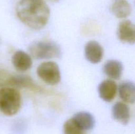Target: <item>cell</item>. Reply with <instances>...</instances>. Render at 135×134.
I'll return each mask as SVG.
<instances>
[{
	"mask_svg": "<svg viewBox=\"0 0 135 134\" xmlns=\"http://www.w3.org/2000/svg\"><path fill=\"white\" fill-rule=\"evenodd\" d=\"M85 57L90 63L96 64L102 60L104 55V49L101 45L96 41H90L84 47Z\"/></svg>",
	"mask_w": 135,
	"mask_h": 134,
	"instance_id": "8992f818",
	"label": "cell"
},
{
	"mask_svg": "<svg viewBox=\"0 0 135 134\" xmlns=\"http://www.w3.org/2000/svg\"><path fill=\"white\" fill-rule=\"evenodd\" d=\"M117 90V86L114 81L105 80L98 86V93L100 98L106 102H112L114 99Z\"/></svg>",
	"mask_w": 135,
	"mask_h": 134,
	"instance_id": "ba28073f",
	"label": "cell"
},
{
	"mask_svg": "<svg viewBox=\"0 0 135 134\" xmlns=\"http://www.w3.org/2000/svg\"><path fill=\"white\" fill-rule=\"evenodd\" d=\"M7 83L9 85L20 88H32L34 87L31 78L26 75H17L11 77Z\"/></svg>",
	"mask_w": 135,
	"mask_h": 134,
	"instance_id": "5bb4252c",
	"label": "cell"
},
{
	"mask_svg": "<svg viewBox=\"0 0 135 134\" xmlns=\"http://www.w3.org/2000/svg\"><path fill=\"white\" fill-rule=\"evenodd\" d=\"M16 13L21 22L36 30L44 27L50 16L49 7L43 0H21L16 6Z\"/></svg>",
	"mask_w": 135,
	"mask_h": 134,
	"instance_id": "6da1fadb",
	"label": "cell"
},
{
	"mask_svg": "<svg viewBox=\"0 0 135 134\" xmlns=\"http://www.w3.org/2000/svg\"><path fill=\"white\" fill-rule=\"evenodd\" d=\"M119 93L125 102L133 104L135 101V85L133 81H125L119 86Z\"/></svg>",
	"mask_w": 135,
	"mask_h": 134,
	"instance_id": "8fae6325",
	"label": "cell"
},
{
	"mask_svg": "<svg viewBox=\"0 0 135 134\" xmlns=\"http://www.w3.org/2000/svg\"><path fill=\"white\" fill-rule=\"evenodd\" d=\"M84 131L76 124L73 118L69 119L63 125L64 134H84Z\"/></svg>",
	"mask_w": 135,
	"mask_h": 134,
	"instance_id": "9a60e30c",
	"label": "cell"
},
{
	"mask_svg": "<svg viewBox=\"0 0 135 134\" xmlns=\"http://www.w3.org/2000/svg\"><path fill=\"white\" fill-rule=\"evenodd\" d=\"M30 55L35 59H46L59 57L61 50L54 42L40 41L31 43L28 47Z\"/></svg>",
	"mask_w": 135,
	"mask_h": 134,
	"instance_id": "3957f363",
	"label": "cell"
},
{
	"mask_svg": "<svg viewBox=\"0 0 135 134\" xmlns=\"http://www.w3.org/2000/svg\"><path fill=\"white\" fill-rule=\"evenodd\" d=\"M36 72L38 77L48 85H55L60 82V70L54 62L42 63L38 66Z\"/></svg>",
	"mask_w": 135,
	"mask_h": 134,
	"instance_id": "277c9868",
	"label": "cell"
},
{
	"mask_svg": "<svg viewBox=\"0 0 135 134\" xmlns=\"http://www.w3.org/2000/svg\"><path fill=\"white\" fill-rule=\"evenodd\" d=\"M73 118L83 131L92 130L96 123L94 117L88 112H79L75 114Z\"/></svg>",
	"mask_w": 135,
	"mask_h": 134,
	"instance_id": "30bf717a",
	"label": "cell"
},
{
	"mask_svg": "<svg viewBox=\"0 0 135 134\" xmlns=\"http://www.w3.org/2000/svg\"><path fill=\"white\" fill-rule=\"evenodd\" d=\"M22 98L18 90L13 87L0 89V111L7 116H13L20 110Z\"/></svg>",
	"mask_w": 135,
	"mask_h": 134,
	"instance_id": "7a4b0ae2",
	"label": "cell"
},
{
	"mask_svg": "<svg viewBox=\"0 0 135 134\" xmlns=\"http://www.w3.org/2000/svg\"><path fill=\"white\" fill-rule=\"evenodd\" d=\"M103 70L108 77L114 80H119L122 76L123 66L119 60H109L104 64Z\"/></svg>",
	"mask_w": 135,
	"mask_h": 134,
	"instance_id": "7c38bea8",
	"label": "cell"
},
{
	"mask_svg": "<svg viewBox=\"0 0 135 134\" xmlns=\"http://www.w3.org/2000/svg\"><path fill=\"white\" fill-rule=\"evenodd\" d=\"M112 13L119 18H125L131 13V6L126 0H116L112 5Z\"/></svg>",
	"mask_w": 135,
	"mask_h": 134,
	"instance_id": "4fadbf2b",
	"label": "cell"
},
{
	"mask_svg": "<svg viewBox=\"0 0 135 134\" xmlns=\"http://www.w3.org/2000/svg\"><path fill=\"white\" fill-rule=\"evenodd\" d=\"M12 63L18 72H25L32 66V58L28 53L22 50L16 51L12 56Z\"/></svg>",
	"mask_w": 135,
	"mask_h": 134,
	"instance_id": "52a82bcc",
	"label": "cell"
},
{
	"mask_svg": "<svg viewBox=\"0 0 135 134\" xmlns=\"http://www.w3.org/2000/svg\"><path fill=\"white\" fill-rule=\"evenodd\" d=\"M112 115L117 122L123 125L127 124L131 118L129 106L124 102H116L112 108Z\"/></svg>",
	"mask_w": 135,
	"mask_h": 134,
	"instance_id": "9c48e42d",
	"label": "cell"
},
{
	"mask_svg": "<svg viewBox=\"0 0 135 134\" xmlns=\"http://www.w3.org/2000/svg\"><path fill=\"white\" fill-rule=\"evenodd\" d=\"M117 35L121 42L133 45L135 42V27L134 24L128 20L121 22L117 28Z\"/></svg>",
	"mask_w": 135,
	"mask_h": 134,
	"instance_id": "5b68a950",
	"label": "cell"
}]
</instances>
